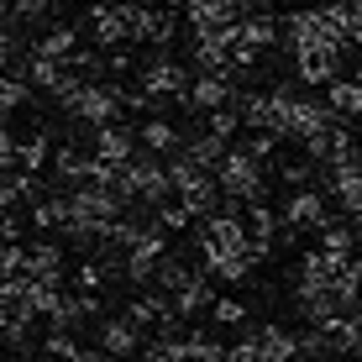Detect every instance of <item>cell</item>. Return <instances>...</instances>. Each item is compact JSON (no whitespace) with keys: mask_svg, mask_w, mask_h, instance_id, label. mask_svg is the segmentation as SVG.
I'll use <instances>...</instances> for the list:
<instances>
[{"mask_svg":"<svg viewBox=\"0 0 362 362\" xmlns=\"http://www.w3.org/2000/svg\"><path fill=\"white\" fill-rule=\"evenodd\" d=\"M236 74H194V84H189V95L179 100V110H194V116H210L216 105H231V95H236Z\"/></svg>","mask_w":362,"mask_h":362,"instance_id":"9c48e42d","label":"cell"},{"mask_svg":"<svg viewBox=\"0 0 362 362\" xmlns=\"http://www.w3.org/2000/svg\"><path fill=\"white\" fill-rule=\"evenodd\" d=\"M216 305V273L210 268H199L189 284H184L179 294H173V310H179L184 320H194V315H205V310Z\"/></svg>","mask_w":362,"mask_h":362,"instance_id":"2e32d148","label":"cell"},{"mask_svg":"<svg viewBox=\"0 0 362 362\" xmlns=\"http://www.w3.org/2000/svg\"><path fill=\"white\" fill-rule=\"evenodd\" d=\"M326 331H331L336 357H362V315H336L326 320Z\"/></svg>","mask_w":362,"mask_h":362,"instance_id":"603a6c76","label":"cell"},{"mask_svg":"<svg viewBox=\"0 0 362 362\" xmlns=\"http://www.w3.org/2000/svg\"><path fill=\"white\" fill-rule=\"evenodd\" d=\"M74 289H110V273H105V263H100L95 252L74 268Z\"/></svg>","mask_w":362,"mask_h":362,"instance_id":"d6a6232c","label":"cell"},{"mask_svg":"<svg viewBox=\"0 0 362 362\" xmlns=\"http://www.w3.org/2000/svg\"><path fill=\"white\" fill-rule=\"evenodd\" d=\"M116 189L132 199V205H163L173 199V173H168V153H153V147H136V158L121 168Z\"/></svg>","mask_w":362,"mask_h":362,"instance_id":"6da1fadb","label":"cell"},{"mask_svg":"<svg viewBox=\"0 0 362 362\" xmlns=\"http://www.w3.org/2000/svg\"><path fill=\"white\" fill-rule=\"evenodd\" d=\"M168 173H173V189L184 194V189H194L199 179H210L216 168H210V163H199L189 147H179V153H168Z\"/></svg>","mask_w":362,"mask_h":362,"instance_id":"44dd1931","label":"cell"},{"mask_svg":"<svg viewBox=\"0 0 362 362\" xmlns=\"http://www.w3.org/2000/svg\"><path fill=\"white\" fill-rule=\"evenodd\" d=\"M136 69V58H132V47H110V79H127V74Z\"/></svg>","mask_w":362,"mask_h":362,"instance_id":"74e56055","label":"cell"},{"mask_svg":"<svg viewBox=\"0 0 362 362\" xmlns=\"http://www.w3.org/2000/svg\"><path fill=\"white\" fill-rule=\"evenodd\" d=\"M194 273H199V257H184V252H168L163 257V263H158V289H168V294H179L184 289V284H189L194 279Z\"/></svg>","mask_w":362,"mask_h":362,"instance_id":"7402d4cb","label":"cell"},{"mask_svg":"<svg viewBox=\"0 0 362 362\" xmlns=\"http://www.w3.org/2000/svg\"><path fill=\"white\" fill-rule=\"evenodd\" d=\"M320 247H326V252H336V257H357L362 236H357V226H352V216H346V221H331V226L320 231Z\"/></svg>","mask_w":362,"mask_h":362,"instance_id":"484cf974","label":"cell"},{"mask_svg":"<svg viewBox=\"0 0 362 362\" xmlns=\"http://www.w3.org/2000/svg\"><path fill=\"white\" fill-rule=\"evenodd\" d=\"M331 127H341V116L331 110V100H326V95H299V110H294V136H289V142L305 147L310 136H326Z\"/></svg>","mask_w":362,"mask_h":362,"instance_id":"8fae6325","label":"cell"},{"mask_svg":"<svg viewBox=\"0 0 362 362\" xmlns=\"http://www.w3.org/2000/svg\"><path fill=\"white\" fill-rule=\"evenodd\" d=\"M136 132H142V147H153V153H179V147H184V121L147 116Z\"/></svg>","mask_w":362,"mask_h":362,"instance_id":"ffe728a7","label":"cell"},{"mask_svg":"<svg viewBox=\"0 0 362 362\" xmlns=\"http://www.w3.org/2000/svg\"><path fill=\"white\" fill-rule=\"evenodd\" d=\"M27 216H32V226H37V231H58V236H64L69 216H74V199H69V189H47V194L27 210Z\"/></svg>","mask_w":362,"mask_h":362,"instance_id":"ac0fdd59","label":"cell"},{"mask_svg":"<svg viewBox=\"0 0 362 362\" xmlns=\"http://www.w3.org/2000/svg\"><path fill=\"white\" fill-rule=\"evenodd\" d=\"M331 289H336V305H341V315H362V273H357V263H346L341 273H336Z\"/></svg>","mask_w":362,"mask_h":362,"instance_id":"cb8c5ba5","label":"cell"},{"mask_svg":"<svg viewBox=\"0 0 362 362\" xmlns=\"http://www.w3.org/2000/svg\"><path fill=\"white\" fill-rule=\"evenodd\" d=\"M74 362H121V357H110V352H105V346H84V352H79V357H74Z\"/></svg>","mask_w":362,"mask_h":362,"instance_id":"f35d334b","label":"cell"},{"mask_svg":"<svg viewBox=\"0 0 362 362\" xmlns=\"http://www.w3.org/2000/svg\"><path fill=\"white\" fill-rule=\"evenodd\" d=\"M84 147H90L95 158H110V163H132L136 147H142V132H136V127H121V121H105V127H90Z\"/></svg>","mask_w":362,"mask_h":362,"instance_id":"ba28073f","label":"cell"},{"mask_svg":"<svg viewBox=\"0 0 362 362\" xmlns=\"http://www.w3.org/2000/svg\"><path fill=\"white\" fill-rule=\"evenodd\" d=\"M299 352H310V357H336L331 331H326V326H305V331H299Z\"/></svg>","mask_w":362,"mask_h":362,"instance_id":"e575fe53","label":"cell"},{"mask_svg":"<svg viewBox=\"0 0 362 362\" xmlns=\"http://www.w3.org/2000/svg\"><path fill=\"white\" fill-rule=\"evenodd\" d=\"M53 127H47V121H37V127L21 136V147H16V168H32V173H42L47 163H53Z\"/></svg>","mask_w":362,"mask_h":362,"instance_id":"e0dca14e","label":"cell"},{"mask_svg":"<svg viewBox=\"0 0 362 362\" xmlns=\"http://www.w3.org/2000/svg\"><path fill=\"white\" fill-rule=\"evenodd\" d=\"M279 142H284V136H273V132H247V136H242V147H247V153L257 158V163H273Z\"/></svg>","mask_w":362,"mask_h":362,"instance_id":"d590c367","label":"cell"},{"mask_svg":"<svg viewBox=\"0 0 362 362\" xmlns=\"http://www.w3.org/2000/svg\"><path fill=\"white\" fill-rule=\"evenodd\" d=\"M27 268V242H6L0 247V273H21Z\"/></svg>","mask_w":362,"mask_h":362,"instance_id":"8d00e7d4","label":"cell"},{"mask_svg":"<svg viewBox=\"0 0 362 362\" xmlns=\"http://www.w3.org/2000/svg\"><path fill=\"white\" fill-rule=\"evenodd\" d=\"M42 352L53 357V362H74L84 352V341H79V331H58V326H47V336H42Z\"/></svg>","mask_w":362,"mask_h":362,"instance_id":"f1b7e54d","label":"cell"},{"mask_svg":"<svg viewBox=\"0 0 362 362\" xmlns=\"http://www.w3.org/2000/svg\"><path fill=\"white\" fill-rule=\"evenodd\" d=\"M210 320H216V326H226V331L252 326V320H247V305H242V299H231V294H216V305H210Z\"/></svg>","mask_w":362,"mask_h":362,"instance_id":"f546056e","label":"cell"},{"mask_svg":"<svg viewBox=\"0 0 362 362\" xmlns=\"http://www.w3.org/2000/svg\"><path fill=\"white\" fill-rule=\"evenodd\" d=\"M315 163H310V158H289V163H279V179L289 184V189H310V184H315Z\"/></svg>","mask_w":362,"mask_h":362,"instance_id":"836d02e7","label":"cell"},{"mask_svg":"<svg viewBox=\"0 0 362 362\" xmlns=\"http://www.w3.org/2000/svg\"><path fill=\"white\" fill-rule=\"evenodd\" d=\"M184 336H189V352H194V362H226V352H231V346H221L216 336H210V331H199V326H189Z\"/></svg>","mask_w":362,"mask_h":362,"instance_id":"1f68e13d","label":"cell"},{"mask_svg":"<svg viewBox=\"0 0 362 362\" xmlns=\"http://www.w3.org/2000/svg\"><path fill=\"white\" fill-rule=\"evenodd\" d=\"M53 11V0H6V27H32Z\"/></svg>","mask_w":362,"mask_h":362,"instance_id":"4dcf8cb0","label":"cell"},{"mask_svg":"<svg viewBox=\"0 0 362 362\" xmlns=\"http://www.w3.org/2000/svg\"><path fill=\"white\" fill-rule=\"evenodd\" d=\"M331 194L320 189V184H310V189H289V199L279 205V216H284V226H294V231H326L331 226Z\"/></svg>","mask_w":362,"mask_h":362,"instance_id":"5b68a950","label":"cell"},{"mask_svg":"<svg viewBox=\"0 0 362 362\" xmlns=\"http://www.w3.org/2000/svg\"><path fill=\"white\" fill-rule=\"evenodd\" d=\"M0 341L16 357H32L37 352V320H0Z\"/></svg>","mask_w":362,"mask_h":362,"instance_id":"4316f807","label":"cell"},{"mask_svg":"<svg viewBox=\"0 0 362 362\" xmlns=\"http://www.w3.org/2000/svg\"><path fill=\"white\" fill-rule=\"evenodd\" d=\"M136 84H147L153 95L163 100H184L194 84V64H179L168 47H147V58L136 64Z\"/></svg>","mask_w":362,"mask_h":362,"instance_id":"277c9868","label":"cell"},{"mask_svg":"<svg viewBox=\"0 0 362 362\" xmlns=\"http://www.w3.org/2000/svg\"><path fill=\"white\" fill-rule=\"evenodd\" d=\"M289 64H294L299 84H331V79L346 74V53L341 47H305V53H294Z\"/></svg>","mask_w":362,"mask_h":362,"instance_id":"30bf717a","label":"cell"},{"mask_svg":"<svg viewBox=\"0 0 362 362\" xmlns=\"http://www.w3.org/2000/svg\"><path fill=\"white\" fill-rule=\"evenodd\" d=\"M216 179H221V189H226V199H242V205L268 199V163H257L242 142H231V153H226V163L216 168Z\"/></svg>","mask_w":362,"mask_h":362,"instance_id":"7a4b0ae2","label":"cell"},{"mask_svg":"<svg viewBox=\"0 0 362 362\" xmlns=\"http://www.w3.org/2000/svg\"><path fill=\"white\" fill-rule=\"evenodd\" d=\"M95 179V153L90 147H74V142H58L53 153V189H79V184Z\"/></svg>","mask_w":362,"mask_h":362,"instance_id":"7c38bea8","label":"cell"},{"mask_svg":"<svg viewBox=\"0 0 362 362\" xmlns=\"http://www.w3.org/2000/svg\"><path fill=\"white\" fill-rule=\"evenodd\" d=\"M32 95H37L32 79H21V74H6V79H0V110H6V121H11V110H27Z\"/></svg>","mask_w":362,"mask_h":362,"instance_id":"83f0119b","label":"cell"},{"mask_svg":"<svg viewBox=\"0 0 362 362\" xmlns=\"http://www.w3.org/2000/svg\"><path fill=\"white\" fill-rule=\"evenodd\" d=\"M32 47H37L42 58H58V64H69V58L84 47V27H74V21H53V27L37 32Z\"/></svg>","mask_w":362,"mask_h":362,"instance_id":"5bb4252c","label":"cell"},{"mask_svg":"<svg viewBox=\"0 0 362 362\" xmlns=\"http://www.w3.org/2000/svg\"><path fill=\"white\" fill-rule=\"evenodd\" d=\"M294 362H336V357H310V352H299Z\"/></svg>","mask_w":362,"mask_h":362,"instance_id":"ab89813d","label":"cell"},{"mask_svg":"<svg viewBox=\"0 0 362 362\" xmlns=\"http://www.w3.org/2000/svg\"><path fill=\"white\" fill-rule=\"evenodd\" d=\"M326 100L341 121H362V69L357 74H341V79L326 84Z\"/></svg>","mask_w":362,"mask_h":362,"instance_id":"d6986e66","label":"cell"},{"mask_svg":"<svg viewBox=\"0 0 362 362\" xmlns=\"http://www.w3.org/2000/svg\"><path fill=\"white\" fill-rule=\"evenodd\" d=\"M252 341H257V352H263L268 362H294V357H299V331L279 326V320L252 326Z\"/></svg>","mask_w":362,"mask_h":362,"instance_id":"9a60e30c","label":"cell"},{"mask_svg":"<svg viewBox=\"0 0 362 362\" xmlns=\"http://www.w3.org/2000/svg\"><path fill=\"white\" fill-rule=\"evenodd\" d=\"M289 305H294V315L305 320V326H326V320L341 315L331 279H320V273H299V268L289 273Z\"/></svg>","mask_w":362,"mask_h":362,"instance_id":"3957f363","label":"cell"},{"mask_svg":"<svg viewBox=\"0 0 362 362\" xmlns=\"http://www.w3.org/2000/svg\"><path fill=\"white\" fill-rule=\"evenodd\" d=\"M27 273L32 279H42V284H58V289H64V284L74 279L69 273V242L64 236H42V242H32L27 247Z\"/></svg>","mask_w":362,"mask_h":362,"instance_id":"52a82bcc","label":"cell"},{"mask_svg":"<svg viewBox=\"0 0 362 362\" xmlns=\"http://www.w3.org/2000/svg\"><path fill=\"white\" fill-rule=\"evenodd\" d=\"M84 90H90V74H79V69H64V79H58L47 95H53V105L64 110V116H74V110H79V95H84Z\"/></svg>","mask_w":362,"mask_h":362,"instance_id":"d4e9b609","label":"cell"},{"mask_svg":"<svg viewBox=\"0 0 362 362\" xmlns=\"http://www.w3.org/2000/svg\"><path fill=\"white\" fill-rule=\"evenodd\" d=\"M90 336H95V346H105V352H110V357H121V362L142 357V346H147V331L136 326V320H127L121 310H116V315H105Z\"/></svg>","mask_w":362,"mask_h":362,"instance_id":"8992f818","label":"cell"},{"mask_svg":"<svg viewBox=\"0 0 362 362\" xmlns=\"http://www.w3.org/2000/svg\"><path fill=\"white\" fill-rule=\"evenodd\" d=\"M168 6H173V11H184V6H189V0H168Z\"/></svg>","mask_w":362,"mask_h":362,"instance_id":"60d3db41","label":"cell"},{"mask_svg":"<svg viewBox=\"0 0 362 362\" xmlns=\"http://www.w3.org/2000/svg\"><path fill=\"white\" fill-rule=\"evenodd\" d=\"M42 194H47L42 173H32V168H11V173H6V184H0V210H32Z\"/></svg>","mask_w":362,"mask_h":362,"instance_id":"4fadbf2b","label":"cell"}]
</instances>
